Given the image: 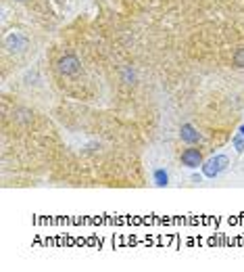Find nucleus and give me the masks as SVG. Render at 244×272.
I'll return each mask as SVG.
<instances>
[{"label": "nucleus", "instance_id": "5", "mask_svg": "<svg viewBox=\"0 0 244 272\" xmlns=\"http://www.w3.org/2000/svg\"><path fill=\"white\" fill-rule=\"evenodd\" d=\"M179 136H182V140L188 142V145H194V142L200 140V132L192 124H184L182 128H179Z\"/></svg>", "mask_w": 244, "mask_h": 272}, {"label": "nucleus", "instance_id": "4", "mask_svg": "<svg viewBox=\"0 0 244 272\" xmlns=\"http://www.w3.org/2000/svg\"><path fill=\"white\" fill-rule=\"evenodd\" d=\"M179 159H182V165L190 167V170H196L198 165H202V153L198 149H186Z\"/></svg>", "mask_w": 244, "mask_h": 272}, {"label": "nucleus", "instance_id": "12", "mask_svg": "<svg viewBox=\"0 0 244 272\" xmlns=\"http://www.w3.org/2000/svg\"><path fill=\"white\" fill-rule=\"evenodd\" d=\"M19 3H23V0H19Z\"/></svg>", "mask_w": 244, "mask_h": 272}, {"label": "nucleus", "instance_id": "3", "mask_svg": "<svg viewBox=\"0 0 244 272\" xmlns=\"http://www.w3.org/2000/svg\"><path fill=\"white\" fill-rule=\"evenodd\" d=\"M80 69H82V63L75 55H65L59 61V71L63 75H75V73H80Z\"/></svg>", "mask_w": 244, "mask_h": 272}, {"label": "nucleus", "instance_id": "8", "mask_svg": "<svg viewBox=\"0 0 244 272\" xmlns=\"http://www.w3.org/2000/svg\"><path fill=\"white\" fill-rule=\"evenodd\" d=\"M123 82H125V84H134V82H136V73H134L130 67L123 69Z\"/></svg>", "mask_w": 244, "mask_h": 272}, {"label": "nucleus", "instance_id": "1", "mask_svg": "<svg viewBox=\"0 0 244 272\" xmlns=\"http://www.w3.org/2000/svg\"><path fill=\"white\" fill-rule=\"evenodd\" d=\"M28 46H30L28 36H23L21 32H13V34H9V36L5 38V48L9 50V53H13V55L25 53V50H28Z\"/></svg>", "mask_w": 244, "mask_h": 272}, {"label": "nucleus", "instance_id": "11", "mask_svg": "<svg viewBox=\"0 0 244 272\" xmlns=\"http://www.w3.org/2000/svg\"><path fill=\"white\" fill-rule=\"evenodd\" d=\"M240 136H244V126H242V128H240Z\"/></svg>", "mask_w": 244, "mask_h": 272}, {"label": "nucleus", "instance_id": "10", "mask_svg": "<svg viewBox=\"0 0 244 272\" xmlns=\"http://www.w3.org/2000/svg\"><path fill=\"white\" fill-rule=\"evenodd\" d=\"M234 147H236L238 151H244V140H242L240 136H236V138H234Z\"/></svg>", "mask_w": 244, "mask_h": 272}, {"label": "nucleus", "instance_id": "9", "mask_svg": "<svg viewBox=\"0 0 244 272\" xmlns=\"http://www.w3.org/2000/svg\"><path fill=\"white\" fill-rule=\"evenodd\" d=\"M17 120H19V122H30V120H32V111L19 109V111H17Z\"/></svg>", "mask_w": 244, "mask_h": 272}, {"label": "nucleus", "instance_id": "2", "mask_svg": "<svg viewBox=\"0 0 244 272\" xmlns=\"http://www.w3.org/2000/svg\"><path fill=\"white\" fill-rule=\"evenodd\" d=\"M225 165H227L225 155H217V157H211L209 161H202V174L207 178H215L225 170Z\"/></svg>", "mask_w": 244, "mask_h": 272}, {"label": "nucleus", "instance_id": "7", "mask_svg": "<svg viewBox=\"0 0 244 272\" xmlns=\"http://www.w3.org/2000/svg\"><path fill=\"white\" fill-rule=\"evenodd\" d=\"M234 65L240 67V69H244V46H240L236 53H234Z\"/></svg>", "mask_w": 244, "mask_h": 272}, {"label": "nucleus", "instance_id": "6", "mask_svg": "<svg viewBox=\"0 0 244 272\" xmlns=\"http://www.w3.org/2000/svg\"><path fill=\"white\" fill-rule=\"evenodd\" d=\"M152 180H155L157 187H167V185H169V174H167L165 170H155V174H152Z\"/></svg>", "mask_w": 244, "mask_h": 272}]
</instances>
